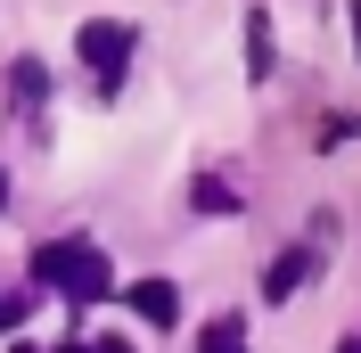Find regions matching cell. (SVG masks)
Segmentation results:
<instances>
[{"instance_id": "1", "label": "cell", "mask_w": 361, "mask_h": 353, "mask_svg": "<svg viewBox=\"0 0 361 353\" xmlns=\"http://www.w3.org/2000/svg\"><path fill=\"white\" fill-rule=\"evenodd\" d=\"M33 271H42V280L58 287V296H74V304H99V296H107V287H115L107 255H99V246H90V239H49L42 255H33Z\"/></svg>"}, {"instance_id": "2", "label": "cell", "mask_w": 361, "mask_h": 353, "mask_svg": "<svg viewBox=\"0 0 361 353\" xmlns=\"http://www.w3.org/2000/svg\"><path fill=\"white\" fill-rule=\"evenodd\" d=\"M74 58H82L90 74H99V83H115V74H123V58H132V25H82V33H74Z\"/></svg>"}, {"instance_id": "3", "label": "cell", "mask_w": 361, "mask_h": 353, "mask_svg": "<svg viewBox=\"0 0 361 353\" xmlns=\"http://www.w3.org/2000/svg\"><path fill=\"white\" fill-rule=\"evenodd\" d=\"M132 312L164 329V321H180V287L173 280H132Z\"/></svg>"}, {"instance_id": "4", "label": "cell", "mask_w": 361, "mask_h": 353, "mask_svg": "<svg viewBox=\"0 0 361 353\" xmlns=\"http://www.w3.org/2000/svg\"><path fill=\"white\" fill-rule=\"evenodd\" d=\"M271 66H279V58H271V25L247 17V74H255V83H271Z\"/></svg>"}, {"instance_id": "5", "label": "cell", "mask_w": 361, "mask_h": 353, "mask_svg": "<svg viewBox=\"0 0 361 353\" xmlns=\"http://www.w3.org/2000/svg\"><path fill=\"white\" fill-rule=\"evenodd\" d=\"M304 271H312V255H288V263L263 280V296H288V287H304Z\"/></svg>"}, {"instance_id": "6", "label": "cell", "mask_w": 361, "mask_h": 353, "mask_svg": "<svg viewBox=\"0 0 361 353\" xmlns=\"http://www.w3.org/2000/svg\"><path fill=\"white\" fill-rule=\"evenodd\" d=\"M197 353H247V329H238V321H214V329H205V345Z\"/></svg>"}, {"instance_id": "7", "label": "cell", "mask_w": 361, "mask_h": 353, "mask_svg": "<svg viewBox=\"0 0 361 353\" xmlns=\"http://www.w3.org/2000/svg\"><path fill=\"white\" fill-rule=\"evenodd\" d=\"M197 205H214V214H238V189H222V181H197Z\"/></svg>"}, {"instance_id": "8", "label": "cell", "mask_w": 361, "mask_h": 353, "mask_svg": "<svg viewBox=\"0 0 361 353\" xmlns=\"http://www.w3.org/2000/svg\"><path fill=\"white\" fill-rule=\"evenodd\" d=\"M90 353H132V345H123V337H99V345H90Z\"/></svg>"}, {"instance_id": "9", "label": "cell", "mask_w": 361, "mask_h": 353, "mask_svg": "<svg viewBox=\"0 0 361 353\" xmlns=\"http://www.w3.org/2000/svg\"><path fill=\"white\" fill-rule=\"evenodd\" d=\"M353 49H361V0H353Z\"/></svg>"}, {"instance_id": "10", "label": "cell", "mask_w": 361, "mask_h": 353, "mask_svg": "<svg viewBox=\"0 0 361 353\" xmlns=\"http://www.w3.org/2000/svg\"><path fill=\"white\" fill-rule=\"evenodd\" d=\"M58 353H90V345H58Z\"/></svg>"}, {"instance_id": "11", "label": "cell", "mask_w": 361, "mask_h": 353, "mask_svg": "<svg viewBox=\"0 0 361 353\" xmlns=\"http://www.w3.org/2000/svg\"><path fill=\"white\" fill-rule=\"evenodd\" d=\"M0 205H8V181H0Z\"/></svg>"}, {"instance_id": "12", "label": "cell", "mask_w": 361, "mask_h": 353, "mask_svg": "<svg viewBox=\"0 0 361 353\" xmlns=\"http://www.w3.org/2000/svg\"><path fill=\"white\" fill-rule=\"evenodd\" d=\"M8 353H33V345H8Z\"/></svg>"}]
</instances>
